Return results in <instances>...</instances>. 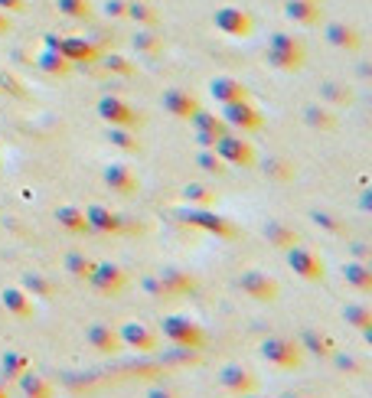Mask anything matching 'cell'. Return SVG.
<instances>
[{"mask_svg": "<svg viewBox=\"0 0 372 398\" xmlns=\"http://www.w3.org/2000/svg\"><path fill=\"white\" fill-rule=\"evenodd\" d=\"M177 219L190 229H200L212 238H222V242H235L239 238V225L229 219V215L216 213V206H186L177 209Z\"/></svg>", "mask_w": 372, "mask_h": 398, "instance_id": "1", "label": "cell"}, {"mask_svg": "<svg viewBox=\"0 0 372 398\" xmlns=\"http://www.w3.org/2000/svg\"><path fill=\"white\" fill-rule=\"evenodd\" d=\"M157 330H160L177 349H186V352H200V349H206V343H210V333H206L193 317H183V314L160 317V327Z\"/></svg>", "mask_w": 372, "mask_h": 398, "instance_id": "2", "label": "cell"}, {"mask_svg": "<svg viewBox=\"0 0 372 398\" xmlns=\"http://www.w3.org/2000/svg\"><path fill=\"white\" fill-rule=\"evenodd\" d=\"M258 356H262L268 366L281 369V372H294L304 366V349L294 337H268L258 346Z\"/></svg>", "mask_w": 372, "mask_h": 398, "instance_id": "3", "label": "cell"}, {"mask_svg": "<svg viewBox=\"0 0 372 398\" xmlns=\"http://www.w3.org/2000/svg\"><path fill=\"white\" fill-rule=\"evenodd\" d=\"M212 150H216L219 157L225 160V167H239V170L258 167V150H255V144H252L245 134H239V131H229V134H222V138L212 144Z\"/></svg>", "mask_w": 372, "mask_h": 398, "instance_id": "4", "label": "cell"}, {"mask_svg": "<svg viewBox=\"0 0 372 398\" xmlns=\"http://www.w3.org/2000/svg\"><path fill=\"white\" fill-rule=\"evenodd\" d=\"M86 281L98 297H121V294L128 291V284H131V275H128L121 265H115V261H95L92 275H88Z\"/></svg>", "mask_w": 372, "mask_h": 398, "instance_id": "5", "label": "cell"}, {"mask_svg": "<svg viewBox=\"0 0 372 398\" xmlns=\"http://www.w3.org/2000/svg\"><path fill=\"white\" fill-rule=\"evenodd\" d=\"M222 111V121L229 124V131H239V134H255V131L264 128V115L262 108L255 105L252 98H239V101H229V105H219Z\"/></svg>", "mask_w": 372, "mask_h": 398, "instance_id": "6", "label": "cell"}, {"mask_svg": "<svg viewBox=\"0 0 372 398\" xmlns=\"http://www.w3.org/2000/svg\"><path fill=\"white\" fill-rule=\"evenodd\" d=\"M212 24L222 36H232V39H248L255 33V16L248 14L245 7H232V4H225L212 14Z\"/></svg>", "mask_w": 372, "mask_h": 398, "instance_id": "7", "label": "cell"}, {"mask_svg": "<svg viewBox=\"0 0 372 398\" xmlns=\"http://www.w3.org/2000/svg\"><path fill=\"white\" fill-rule=\"evenodd\" d=\"M235 284H239V291L245 297L258 300V304H274L281 297V281L268 271H245V275H239Z\"/></svg>", "mask_w": 372, "mask_h": 398, "instance_id": "8", "label": "cell"}, {"mask_svg": "<svg viewBox=\"0 0 372 398\" xmlns=\"http://www.w3.org/2000/svg\"><path fill=\"white\" fill-rule=\"evenodd\" d=\"M118 337H121V343L128 349L140 352V356H150V352L160 349V330L144 320H131V323H124V327H118Z\"/></svg>", "mask_w": 372, "mask_h": 398, "instance_id": "9", "label": "cell"}, {"mask_svg": "<svg viewBox=\"0 0 372 398\" xmlns=\"http://www.w3.org/2000/svg\"><path fill=\"white\" fill-rule=\"evenodd\" d=\"M287 265H291V271H294V275L301 277V281H307V284H320V281L326 277V265H324V258H320L317 252L304 248L301 242L287 248Z\"/></svg>", "mask_w": 372, "mask_h": 398, "instance_id": "10", "label": "cell"}, {"mask_svg": "<svg viewBox=\"0 0 372 398\" xmlns=\"http://www.w3.org/2000/svg\"><path fill=\"white\" fill-rule=\"evenodd\" d=\"M98 118L108 124V128H138L140 124L138 108H131L124 98H118V95L98 98Z\"/></svg>", "mask_w": 372, "mask_h": 398, "instance_id": "11", "label": "cell"}, {"mask_svg": "<svg viewBox=\"0 0 372 398\" xmlns=\"http://www.w3.org/2000/svg\"><path fill=\"white\" fill-rule=\"evenodd\" d=\"M56 53H62L72 66H95L105 49H101L98 43H92V39H86V36H59Z\"/></svg>", "mask_w": 372, "mask_h": 398, "instance_id": "12", "label": "cell"}, {"mask_svg": "<svg viewBox=\"0 0 372 398\" xmlns=\"http://www.w3.org/2000/svg\"><path fill=\"white\" fill-rule=\"evenodd\" d=\"M219 389L232 392V395H255L258 392V375L252 372V369H245V366L229 362V366L219 369Z\"/></svg>", "mask_w": 372, "mask_h": 398, "instance_id": "13", "label": "cell"}, {"mask_svg": "<svg viewBox=\"0 0 372 398\" xmlns=\"http://www.w3.org/2000/svg\"><path fill=\"white\" fill-rule=\"evenodd\" d=\"M190 124H193L196 131V141H200V147H212L222 134H229V124L222 121V115H216V111H206V108H200L193 118H190Z\"/></svg>", "mask_w": 372, "mask_h": 398, "instance_id": "14", "label": "cell"}, {"mask_svg": "<svg viewBox=\"0 0 372 398\" xmlns=\"http://www.w3.org/2000/svg\"><path fill=\"white\" fill-rule=\"evenodd\" d=\"M160 105L167 115L180 118V121H190V118L202 108V101L196 98L193 92H186V88H167V92L160 95Z\"/></svg>", "mask_w": 372, "mask_h": 398, "instance_id": "15", "label": "cell"}, {"mask_svg": "<svg viewBox=\"0 0 372 398\" xmlns=\"http://www.w3.org/2000/svg\"><path fill=\"white\" fill-rule=\"evenodd\" d=\"M86 223H88V232H98V235H121L124 232L121 213H111V209L101 206V203L86 206Z\"/></svg>", "mask_w": 372, "mask_h": 398, "instance_id": "16", "label": "cell"}, {"mask_svg": "<svg viewBox=\"0 0 372 398\" xmlns=\"http://www.w3.org/2000/svg\"><path fill=\"white\" fill-rule=\"evenodd\" d=\"M86 343L92 346L95 352H101V356H118V352L124 349L121 337H118V330L111 327V323H92V327L86 330Z\"/></svg>", "mask_w": 372, "mask_h": 398, "instance_id": "17", "label": "cell"}, {"mask_svg": "<svg viewBox=\"0 0 372 398\" xmlns=\"http://www.w3.org/2000/svg\"><path fill=\"white\" fill-rule=\"evenodd\" d=\"M101 180H105V186L108 190H115L118 196H134L140 186L138 173H134L128 163H108V167L101 170Z\"/></svg>", "mask_w": 372, "mask_h": 398, "instance_id": "18", "label": "cell"}, {"mask_svg": "<svg viewBox=\"0 0 372 398\" xmlns=\"http://www.w3.org/2000/svg\"><path fill=\"white\" fill-rule=\"evenodd\" d=\"M157 277H160L163 291L167 294H193L200 291V277L190 275L186 268H180V265H163L160 271H157Z\"/></svg>", "mask_w": 372, "mask_h": 398, "instance_id": "19", "label": "cell"}, {"mask_svg": "<svg viewBox=\"0 0 372 398\" xmlns=\"http://www.w3.org/2000/svg\"><path fill=\"white\" fill-rule=\"evenodd\" d=\"M0 304L14 320H33V297L20 287V284H7L0 291Z\"/></svg>", "mask_w": 372, "mask_h": 398, "instance_id": "20", "label": "cell"}, {"mask_svg": "<svg viewBox=\"0 0 372 398\" xmlns=\"http://www.w3.org/2000/svg\"><path fill=\"white\" fill-rule=\"evenodd\" d=\"M326 43L340 53H359L363 49V33L353 24H326Z\"/></svg>", "mask_w": 372, "mask_h": 398, "instance_id": "21", "label": "cell"}, {"mask_svg": "<svg viewBox=\"0 0 372 398\" xmlns=\"http://www.w3.org/2000/svg\"><path fill=\"white\" fill-rule=\"evenodd\" d=\"M284 16L297 26H320L324 24V10H320V4H310V0H287Z\"/></svg>", "mask_w": 372, "mask_h": 398, "instance_id": "22", "label": "cell"}, {"mask_svg": "<svg viewBox=\"0 0 372 398\" xmlns=\"http://www.w3.org/2000/svg\"><path fill=\"white\" fill-rule=\"evenodd\" d=\"M210 95L216 105H229V101L248 98V88L232 76H216V78H210Z\"/></svg>", "mask_w": 372, "mask_h": 398, "instance_id": "23", "label": "cell"}, {"mask_svg": "<svg viewBox=\"0 0 372 398\" xmlns=\"http://www.w3.org/2000/svg\"><path fill=\"white\" fill-rule=\"evenodd\" d=\"M297 343H301L304 352H314L317 359H330L336 349V340L330 333H320V330H304L301 337H297Z\"/></svg>", "mask_w": 372, "mask_h": 398, "instance_id": "24", "label": "cell"}, {"mask_svg": "<svg viewBox=\"0 0 372 398\" xmlns=\"http://www.w3.org/2000/svg\"><path fill=\"white\" fill-rule=\"evenodd\" d=\"M340 275H343V281L353 287V291H363V294H369L372 291V268H369V261H346L340 268Z\"/></svg>", "mask_w": 372, "mask_h": 398, "instance_id": "25", "label": "cell"}, {"mask_svg": "<svg viewBox=\"0 0 372 398\" xmlns=\"http://www.w3.org/2000/svg\"><path fill=\"white\" fill-rule=\"evenodd\" d=\"M16 385H20V392H24V395H33V398H53L56 395V385L49 382L46 375H39L33 366L26 369L20 379H16Z\"/></svg>", "mask_w": 372, "mask_h": 398, "instance_id": "26", "label": "cell"}, {"mask_svg": "<svg viewBox=\"0 0 372 398\" xmlns=\"http://www.w3.org/2000/svg\"><path fill=\"white\" fill-rule=\"evenodd\" d=\"M264 238H268V242H272L274 248L287 252L291 245H297V242H301V232H297L294 225H287V223H278V219H272V223H264Z\"/></svg>", "mask_w": 372, "mask_h": 398, "instance_id": "27", "label": "cell"}, {"mask_svg": "<svg viewBox=\"0 0 372 398\" xmlns=\"http://www.w3.org/2000/svg\"><path fill=\"white\" fill-rule=\"evenodd\" d=\"M36 66H39V72H46V76H53V78H66L72 69H76V66H72V62L66 59L62 53L46 49V46H43V53L36 56Z\"/></svg>", "mask_w": 372, "mask_h": 398, "instance_id": "28", "label": "cell"}, {"mask_svg": "<svg viewBox=\"0 0 372 398\" xmlns=\"http://www.w3.org/2000/svg\"><path fill=\"white\" fill-rule=\"evenodd\" d=\"M131 43H134V53L138 56H150V59H154V56L163 53V36L157 30H150V26H138Z\"/></svg>", "mask_w": 372, "mask_h": 398, "instance_id": "29", "label": "cell"}, {"mask_svg": "<svg viewBox=\"0 0 372 398\" xmlns=\"http://www.w3.org/2000/svg\"><path fill=\"white\" fill-rule=\"evenodd\" d=\"M124 20H134L138 26H150V30L160 26V14H157V7L148 4V0H128V14H124Z\"/></svg>", "mask_w": 372, "mask_h": 398, "instance_id": "30", "label": "cell"}, {"mask_svg": "<svg viewBox=\"0 0 372 398\" xmlns=\"http://www.w3.org/2000/svg\"><path fill=\"white\" fill-rule=\"evenodd\" d=\"M33 362H30V356L26 352H20V349H7L4 356H0V375L7 379V382H16L20 375L30 369Z\"/></svg>", "mask_w": 372, "mask_h": 398, "instance_id": "31", "label": "cell"}, {"mask_svg": "<svg viewBox=\"0 0 372 398\" xmlns=\"http://www.w3.org/2000/svg\"><path fill=\"white\" fill-rule=\"evenodd\" d=\"M56 223H59V229L69 232V235H82V232H88L86 209H78V206H59L56 209Z\"/></svg>", "mask_w": 372, "mask_h": 398, "instance_id": "32", "label": "cell"}, {"mask_svg": "<svg viewBox=\"0 0 372 398\" xmlns=\"http://www.w3.org/2000/svg\"><path fill=\"white\" fill-rule=\"evenodd\" d=\"M304 121L310 124L314 131L326 134V131H336V115L330 105H307L304 108Z\"/></svg>", "mask_w": 372, "mask_h": 398, "instance_id": "33", "label": "cell"}, {"mask_svg": "<svg viewBox=\"0 0 372 398\" xmlns=\"http://www.w3.org/2000/svg\"><path fill=\"white\" fill-rule=\"evenodd\" d=\"M105 141L121 153H140V138L134 128H108L105 131Z\"/></svg>", "mask_w": 372, "mask_h": 398, "instance_id": "34", "label": "cell"}, {"mask_svg": "<svg viewBox=\"0 0 372 398\" xmlns=\"http://www.w3.org/2000/svg\"><path fill=\"white\" fill-rule=\"evenodd\" d=\"M343 317H346L349 327H356L366 340H372V307L369 304H346L343 307Z\"/></svg>", "mask_w": 372, "mask_h": 398, "instance_id": "35", "label": "cell"}, {"mask_svg": "<svg viewBox=\"0 0 372 398\" xmlns=\"http://www.w3.org/2000/svg\"><path fill=\"white\" fill-rule=\"evenodd\" d=\"M264 62H268L272 69H278V72H301L307 59H304V56H294V53H284V49L268 46L264 49Z\"/></svg>", "mask_w": 372, "mask_h": 398, "instance_id": "36", "label": "cell"}, {"mask_svg": "<svg viewBox=\"0 0 372 398\" xmlns=\"http://www.w3.org/2000/svg\"><path fill=\"white\" fill-rule=\"evenodd\" d=\"M180 196H183L186 206H216L219 203V193L206 183H186Z\"/></svg>", "mask_w": 372, "mask_h": 398, "instance_id": "37", "label": "cell"}, {"mask_svg": "<svg viewBox=\"0 0 372 398\" xmlns=\"http://www.w3.org/2000/svg\"><path fill=\"white\" fill-rule=\"evenodd\" d=\"M30 297H53L56 294V281L46 275H39V271H26L24 275V284H20Z\"/></svg>", "mask_w": 372, "mask_h": 398, "instance_id": "38", "label": "cell"}, {"mask_svg": "<svg viewBox=\"0 0 372 398\" xmlns=\"http://www.w3.org/2000/svg\"><path fill=\"white\" fill-rule=\"evenodd\" d=\"M310 223L317 225L320 232H330V235H346V223L336 213H330V209H314L310 213Z\"/></svg>", "mask_w": 372, "mask_h": 398, "instance_id": "39", "label": "cell"}, {"mask_svg": "<svg viewBox=\"0 0 372 398\" xmlns=\"http://www.w3.org/2000/svg\"><path fill=\"white\" fill-rule=\"evenodd\" d=\"M101 69L105 72H111V76H124V78H131L134 72H138V66H134L128 56H121V53H101Z\"/></svg>", "mask_w": 372, "mask_h": 398, "instance_id": "40", "label": "cell"}, {"mask_svg": "<svg viewBox=\"0 0 372 398\" xmlns=\"http://www.w3.org/2000/svg\"><path fill=\"white\" fill-rule=\"evenodd\" d=\"M62 268L69 271L72 277H78V281H86L88 275H92V268H95V261L88 258L86 252H69L66 258H62Z\"/></svg>", "mask_w": 372, "mask_h": 398, "instance_id": "41", "label": "cell"}, {"mask_svg": "<svg viewBox=\"0 0 372 398\" xmlns=\"http://www.w3.org/2000/svg\"><path fill=\"white\" fill-rule=\"evenodd\" d=\"M56 10L69 20H92V4L88 0H56Z\"/></svg>", "mask_w": 372, "mask_h": 398, "instance_id": "42", "label": "cell"}, {"mask_svg": "<svg viewBox=\"0 0 372 398\" xmlns=\"http://www.w3.org/2000/svg\"><path fill=\"white\" fill-rule=\"evenodd\" d=\"M196 163H200V170H206V173H212V176H225L229 173V167H225V160L219 157L212 147H202L200 153H196Z\"/></svg>", "mask_w": 372, "mask_h": 398, "instance_id": "43", "label": "cell"}, {"mask_svg": "<svg viewBox=\"0 0 372 398\" xmlns=\"http://www.w3.org/2000/svg\"><path fill=\"white\" fill-rule=\"evenodd\" d=\"M268 46L284 49V53H294V56H304V59H307V46H304V39L294 36V33H274V36L268 39Z\"/></svg>", "mask_w": 372, "mask_h": 398, "instance_id": "44", "label": "cell"}, {"mask_svg": "<svg viewBox=\"0 0 372 398\" xmlns=\"http://www.w3.org/2000/svg\"><path fill=\"white\" fill-rule=\"evenodd\" d=\"M320 98L330 101V108L334 105H349V101H353V92H349V88H340V85H334V82H326L324 88H320Z\"/></svg>", "mask_w": 372, "mask_h": 398, "instance_id": "45", "label": "cell"}, {"mask_svg": "<svg viewBox=\"0 0 372 398\" xmlns=\"http://www.w3.org/2000/svg\"><path fill=\"white\" fill-rule=\"evenodd\" d=\"M264 176H274V180H287L291 176V167H287V160H281V157H268V160L262 163Z\"/></svg>", "mask_w": 372, "mask_h": 398, "instance_id": "46", "label": "cell"}, {"mask_svg": "<svg viewBox=\"0 0 372 398\" xmlns=\"http://www.w3.org/2000/svg\"><path fill=\"white\" fill-rule=\"evenodd\" d=\"M330 359L336 362V369H340V372H353V375H356V372H363V369H366L363 359H356V356H343V352H336V349H334V356H330Z\"/></svg>", "mask_w": 372, "mask_h": 398, "instance_id": "47", "label": "cell"}, {"mask_svg": "<svg viewBox=\"0 0 372 398\" xmlns=\"http://www.w3.org/2000/svg\"><path fill=\"white\" fill-rule=\"evenodd\" d=\"M101 14L108 16V20H124V14H128V0H105V4H101Z\"/></svg>", "mask_w": 372, "mask_h": 398, "instance_id": "48", "label": "cell"}, {"mask_svg": "<svg viewBox=\"0 0 372 398\" xmlns=\"http://www.w3.org/2000/svg\"><path fill=\"white\" fill-rule=\"evenodd\" d=\"M140 287H144L148 294H154V297H167V291H163V284H160V277H157V275L144 277V281H140Z\"/></svg>", "mask_w": 372, "mask_h": 398, "instance_id": "49", "label": "cell"}, {"mask_svg": "<svg viewBox=\"0 0 372 398\" xmlns=\"http://www.w3.org/2000/svg\"><path fill=\"white\" fill-rule=\"evenodd\" d=\"M0 10H4V14H24L26 10V0H0Z\"/></svg>", "mask_w": 372, "mask_h": 398, "instance_id": "50", "label": "cell"}, {"mask_svg": "<svg viewBox=\"0 0 372 398\" xmlns=\"http://www.w3.org/2000/svg\"><path fill=\"white\" fill-rule=\"evenodd\" d=\"M353 255H356V261H369L372 265V248L363 245V242H353Z\"/></svg>", "mask_w": 372, "mask_h": 398, "instance_id": "51", "label": "cell"}, {"mask_svg": "<svg viewBox=\"0 0 372 398\" xmlns=\"http://www.w3.org/2000/svg\"><path fill=\"white\" fill-rule=\"evenodd\" d=\"M10 30H14V20H10V14H4V10H0V36H7Z\"/></svg>", "mask_w": 372, "mask_h": 398, "instance_id": "52", "label": "cell"}, {"mask_svg": "<svg viewBox=\"0 0 372 398\" xmlns=\"http://www.w3.org/2000/svg\"><path fill=\"white\" fill-rule=\"evenodd\" d=\"M4 395H7V385H4V382H0V398H4Z\"/></svg>", "mask_w": 372, "mask_h": 398, "instance_id": "53", "label": "cell"}, {"mask_svg": "<svg viewBox=\"0 0 372 398\" xmlns=\"http://www.w3.org/2000/svg\"><path fill=\"white\" fill-rule=\"evenodd\" d=\"M310 4H324V0H310Z\"/></svg>", "mask_w": 372, "mask_h": 398, "instance_id": "54", "label": "cell"}]
</instances>
